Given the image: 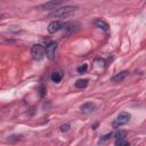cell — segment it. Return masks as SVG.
<instances>
[{
	"label": "cell",
	"instance_id": "obj_1",
	"mask_svg": "<svg viewBox=\"0 0 146 146\" xmlns=\"http://www.w3.org/2000/svg\"><path fill=\"white\" fill-rule=\"evenodd\" d=\"M76 10H78V7L65 5V6H60L57 9H55L52 13L49 14L48 17H50V18H66V17L72 16Z\"/></svg>",
	"mask_w": 146,
	"mask_h": 146
},
{
	"label": "cell",
	"instance_id": "obj_2",
	"mask_svg": "<svg viewBox=\"0 0 146 146\" xmlns=\"http://www.w3.org/2000/svg\"><path fill=\"white\" fill-rule=\"evenodd\" d=\"M130 117H131V115H130L128 112H121V113L117 115V117L113 121L112 127L115 128V129H117V128H120V127L127 124V123L130 121Z\"/></svg>",
	"mask_w": 146,
	"mask_h": 146
},
{
	"label": "cell",
	"instance_id": "obj_3",
	"mask_svg": "<svg viewBox=\"0 0 146 146\" xmlns=\"http://www.w3.org/2000/svg\"><path fill=\"white\" fill-rule=\"evenodd\" d=\"M31 55L34 60H41L46 55L44 47L42 44H34L31 49Z\"/></svg>",
	"mask_w": 146,
	"mask_h": 146
},
{
	"label": "cell",
	"instance_id": "obj_4",
	"mask_svg": "<svg viewBox=\"0 0 146 146\" xmlns=\"http://www.w3.org/2000/svg\"><path fill=\"white\" fill-rule=\"evenodd\" d=\"M64 2L63 1H48V2H44V3H41L36 7V9H40V10H49V9H57L58 7L63 6Z\"/></svg>",
	"mask_w": 146,
	"mask_h": 146
},
{
	"label": "cell",
	"instance_id": "obj_5",
	"mask_svg": "<svg viewBox=\"0 0 146 146\" xmlns=\"http://www.w3.org/2000/svg\"><path fill=\"white\" fill-rule=\"evenodd\" d=\"M65 24L66 23H64L63 21H52V22L49 23L47 30H48L49 33H56V32L63 30L64 26H65Z\"/></svg>",
	"mask_w": 146,
	"mask_h": 146
},
{
	"label": "cell",
	"instance_id": "obj_6",
	"mask_svg": "<svg viewBox=\"0 0 146 146\" xmlns=\"http://www.w3.org/2000/svg\"><path fill=\"white\" fill-rule=\"evenodd\" d=\"M80 29V24L76 22H71V23H66L64 26L65 30V35H71L73 33H75L78 30Z\"/></svg>",
	"mask_w": 146,
	"mask_h": 146
},
{
	"label": "cell",
	"instance_id": "obj_7",
	"mask_svg": "<svg viewBox=\"0 0 146 146\" xmlns=\"http://www.w3.org/2000/svg\"><path fill=\"white\" fill-rule=\"evenodd\" d=\"M56 49H57V43L51 41L47 44V47L44 48L46 50V56L49 58V59H52L55 57V54H56Z\"/></svg>",
	"mask_w": 146,
	"mask_h": 146
},
{
	"label": "cell",
	"instance_id": "obj_8",
	"mask_svg": "<svg viewBox=\"0 0 146 146\" xmlns=\"http://www.w3.org/2000/svg\"><path fill=\"white\" fill-rule=\"evenodd\" d=\"M94 25L96 26V27H98V29H102L103 31H107L108 29H110V26H108V24L104 21V19H102V18H96V19H94Z\"/></svg>",
	"mask_w": 146,
	"mask_h": 146
},
{
	"label": "cell",
	"instance_id": "obj_9",
	"mask_svg": "<svg viewBox=\"0 0 146 146\" xmlns=\"http://www.w3.org/2000/svg\"><path fill=\"white\" fill-rule=\"evenodd\" d=\"M128 71H122V72H120V73H117V74H115L111 80H112V82H114V83H119V82H122L127 76H128Z\"/></svg>",
	"mask_w": 146,
	"mask_h": 146
},
{
	"label": "cell",
	"instance_id": "obj_10",
	"mask_svg": "<svg viewBox=\"0 0 146 146\" xmlns=\"http://www.w3.org/2000/svg\"><path fill=\"white\" fill-rule=\"evenodd\" d=\"M95 110H96V104L92 102L84 103L81 106V112H83V113H90V112H94Z\"/></svg>",
	"mask_w": 146,
	"mask_h": 146
},
{
	"label": "cell",
	"instance_id": "obj_11",
	"mask_svg": "<svg viewBox=\"0 0 146 146\" xmlns=\"http://www.w3.org/2000/svg\"><path fill=\"white\" fill-rule=\"evenodd\" d=\"M88 83H89L88 79H79L75 82V87L79 88V89H83V88H86L88 86Z\"/></svg>",
	"mask_w": 146,
	"mask_h": 146
},
{
	"label": "cell",
	"instance_id": "obj_12",
	"mask_svg": "<svg viewBox=\"0 0 146 146\" xmlns=\"http://www.w3.org/2000/svg\"><path fill=\"white\" fill-rule=\"evenodd\" d=\"M62 78H63V73H62V72H54V73H51V80H52L55 83L60 82Z\"/></svg>",
	"mask_w": 146,
	"mask_h": 146
},
{
	"label": "cell",
	"instance_id": "obj_13",
	"mask_svg": "<svg viewBox=\"0 0 146 146\" xmlns=\"http://www.w3.org/2000/svg\"><path fill=\"white\" fill-rule=\"evenodd\" d=\"M113 136H114L115 139H125V137H127V131H125V130H119V131H116Z\"/></svg>",
	"mask_w": 146,
	"mask_h": 146
},
{
	"label": "cell",
	"instance_id": "obj_14",
	"mask_svg": "<svg viewBox=\"0 0 146 146\" xmlns=\"http://www.w3.org/2000/svg\"><path fill=\"white\" fill-rule=\"evenodd\" d=\"M21 139H22V136H21V135H11V136H9V137L7 138V140H8L9 143L18 141V140H21Z\"/></svg>",
	"mask_w": 146,
	"mask_h": 146
},
{
	"label": "cell",
	"instance_id": "obj_15",
	"mask_svg": "<svg viewBox=\"0 0 146 146\" xmlns=\"http://www.w3.org/2000/svg\"><path fill=\"white\" fill-rule=\"evenodd\" d=\"M115 146H129V143L127 141V139H116Z\"/></svg>",
	"mask_w": 146,
	"mask_h": 146
},
{
	"label": "cell",
	"instance_id": "obj_16",
	"mask_svg": "<svg viewBox=\"0 0 146 146\" xmlns=\"http://www.w3.org/2000/svg\"><path fill=\"white\" fill-rule=\"evenodd\" d=\"M95 64H97V65H95V67H96V66H100L102 68H104V67H105V60H104V59L98 58V59H96V60H95Z\"/></svg>",
	"mask_w": 146,
	"mask_h": 146
},
{
	"label": "cell",
	"instance_id": "obj_17",
	"mask_svg": "<svg viewBox=\"0 0 146 146\" xmlns=\"http://www.w3.org/2000/svg\"><path fill=\"white\" fill-rule=\"evenodd\" d=\"M87 68H88V65H87V64H83L82 66H79V67L76 68V71H78V73L82 74V73H84V72L87 71Z\"/></svg>",
	"mask_w": 146,
	"mask_h": 146
},
{
	"label": "cell",
	"instance_id": "obj_18",
	"mask_svg": "<svg viewBox=\"0 0 146 146\" xmlns=\"http://www.w3.org/2000/svg\"><path fill=\"white\" fill-rule=\"evenodd\" d=\"M38 91H39V95H40V97H43V96L46 95V91H47V89H46V87H44V86H40V87H39V89H38Z\"/></svg>",
	"mask_w": 146,
	"mask_h": 146
},
{
	"label": "cell",
	"instance_id": "obj_19",
	"mask_svg": "<svg viewBox=\"0 0 146 146\" xmlns=\"http://www.w3.org/2000/svg\"><path fill=\"white\" fill-rule=\"evenodd\" d=\"M111 136H112L111 133H107V135H105V136H103V137H102V138L99 139V141H98V143H99V144H103V143H105V141H107V140H108V139L111 138Z\"/></svg>",
	"mask_w": 146,
	"mask_h": 146
},
{
	"label": "cell",
	"instance_id": "obj_20",
	"mask_svg": "<svg viewBox=\"0 0 146 146\" xmlns=\"http://www.w3.org/2000/svg\"><path fill=\"white\" fill-rule=\"evenodd\" d=\"M68 130H70V124H68V123H65V124L60 125V131H62V132H66V131H68Z\"/></svg>",
	"mask_w": 146,
	"mask_h": 146
}]
</instances>
